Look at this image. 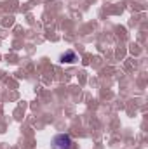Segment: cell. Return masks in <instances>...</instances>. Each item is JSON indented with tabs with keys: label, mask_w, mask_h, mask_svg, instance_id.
Here are the masks:
<instances>
[{
	"label": "cell",
	"mask_w": 148,
	"mask_h": 149,
	"mask_svg": "<svg viewBox=\"0 0 148 149\" xmlns=\"http://www.w3.org/2000/svg\"><path fill=\"white\" fill-rule=\"evenodd\" d=\"M51 146L52 149H72L73 141L68 134H56L51 141Z\"/></svg>",
	"instance_id": "obj_1"
},
{
	"label": "cell",
	"mask_w": 148,
	"mask_h": 149,
	"mask_svg": "<svg viewBox=\"0 0 148 149\" xmlns=\"http://www.w3.org/2000/svg\"><path fill=\"white\" fill-rule=\"evenodd\" d=\"M59 61H61L63 64H73V63H77V61H78V56L75 54L73 50H66L65 54H61Z\"/></svg>",
	"instance_id": "obj_2"
}]
</instances>
